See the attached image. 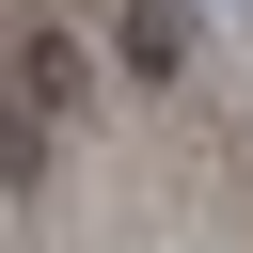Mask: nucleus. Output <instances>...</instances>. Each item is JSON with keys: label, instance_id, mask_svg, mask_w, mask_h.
Wrapping results in <instances>:
<instances>
[{"label": "nucleus", "instance_id": "2", "mask_svg": "<svg viewBox=\"0 0 253 253\" xmlns=\"http://www.w3.org/2000/svg\"><path fill=\"white\" fill-rule=\"evenodd\" d=\"M32 95H47V111H79V95H95V63H79L63 32H32Z\"/></svg>", "mask_w": 253, "mask_h": 253}, {"label": "nucleus", "instance_id": "1", "mask_svg": "<svg viewBox=\"0 0 253 253\" xmlns=\"http://www.w3.org/2000/svg\"><path fill=\"white\" fill-rule=\"evenodd\" d=\"M126 63L174 79V63H190V0H126Z\"/></svg>", "mask_w": 253, "mask_h": 253}]
</instances>
